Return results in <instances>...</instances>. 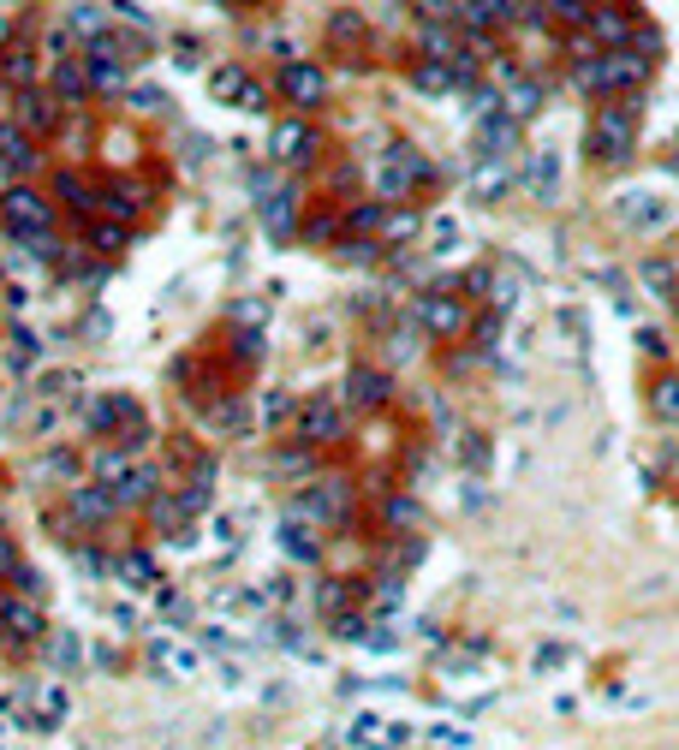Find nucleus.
<instances>
[{
	"label": "nucleus",
	"instance_id": "nucleus-37",
	"mask_svg": "<svg viewBox=\"0 0 679 750\" xmlns=\"http://www.w3.org/2000/svg\"><path fill=\"white\" fill-rule=\"evenodd\" d=\"M101 209H108L114 220H126V215H138V209H131V197H126V191H108V197H101Z\"/></svg>",
	"mask_w": 679,
	"mask_h": 750
},
{
	"label": "nucleus",
	"instance_id": "nucleus-32",
	"mask_svg": "<svg viewBox=\"0 0 679 750\" xmlns=\"http://www.w3.org/2000/svg\"><path fill=\"white\" fill-rule=\"evenodd\" d=\"M346 227H358V232H370V227H381V209L376 203H358V209L346 215Z\"/></svg>",
	"mask_w": 679,
	"mask_h": 750
},
{
	"label": "nucleus",
	"instance_id": "nucleus-28",
	"mask_svg": "<svg viewBox=\"0 0 679 750\" xmlns=\"http://www.w3.org/2000/svg\"><path fill=\"white\" fill-rule=\"evenodd\" d=\"M120 578H131V584H155L150 554H126V561H120Z\"/></svg>",
	"mask_w": 679,
	"mask_h": 750
},
{
	"label": "nucleus",
	"instance_id": "nucleus-34",
	"mask_svg": "<svg viewBox=\"0 0 679 750\" xmlns=\"http://www.w3.org/2000/svg\"><path fill=\"white\" fill-rule=\"evenodd\" d=\"M411 739H418L411 720H388V727H381V744H411Z\"/></svg>",
	"mask_w": 679,
	"mask_h": 750
},
{
	"label": "nucleus",
	"instance_id": "nucleus-11",
	"mask_svg": "<svg viewBox=\"0 0 679 750\" xmlns=\"http://www.w3.org/2000/svg\"><path fill=\"white\" fill-rule=\"evenodd\" d=\"M507 19H513V0H465L453 12V24H465V31H489V24H507Z\"/></svg>",
	"mask_w": 679,
	"mask_h": 750
},
{
	"label": "nucleus",
	"instance_id": "nucleus-14",
	"mask_svg": "<svg viewBox=\"0 0 679 750\" xmlns=\"http://www.w3.org/2000/svg\"><path fill=\"white\" fill-rule=\"evenodd\" d=\"M590 36L596 42H608V48H619V42L632 36V12H619V7H602V12H590Z\"/></svg>",
	"mask_w": 679,
	"mask_h": 750
},
{
	"label": "nucleus",
	"instance_id": "nucleus-29",
	"mask_svg": "<svg viewBox=\"0 0 679 750\" xmlns=\"http://www.w3.org/2000/svg\"><path fill=\"white\" fill-rule=\"evenodd\" d=\"M19 120H24V126H48V120H54V108H48L42 96H24V101H19Z\"/></svg>",
	"mask_w": 679,
	"mask_h": 750
},
{
	"label": "nucleus",
	"instance_id": "nucleus-20",
	"mask_svg": "<svg viewBox=\"0 0 679 750\" xmlns=\"http://www.w3.org/2000/svg\"><path fill=\"white\" fill-rule=\"evenodd\" d=\"M411 84H418L423 96H448V90H460V78H453V66H448V61L418 66V72H411Z\"/></svg>",
	"mask_w": 679,
	"mask_h": 750
},
{
	"label": "nucleus",
	"instance_id": "nucleus-40",
	"mask_svg": "<svg viewBox=\"0 0 679 750\" xmlns=\"http://www.w3.org/2000/svg\"><path fill=\"white\" fill-rule=\"evenodd\" d=\"M72 31L96 36V31H101V12H90V7H84V12H72Z\"/></svg>",
	"mask_w": 679,
	"mask_h": 750
},
{
	"label": "nucleus",
	"instance_id": "nucleus-24",
	"mask_svg": "<svg viewBox=\"0 0 679 750\" xmlns=\"http://www.w3.org/2000/svg\"><path fill=\"white\" fill-rule=\"evenodd\" d=\"M656 417H668V423H679V376H668V381H656Z\"/></svg>",
	"mask_w": 679,
	"mask_h": 750
},
{
	"label": "nucleus",
	"instance_id": "nucleus-30",
	"mask_svg": "<svg viewBox=\"0 0 679 750\" xmlns=\"http://www.w3.org/2000/svg\"><path fill=\"white\" fill-rule=\"evenodd\" d=\"M215 430H227V435H239V430H245V405H233V400H227V405H220V411H215Z\"/></svg>",
	"mask_w": 679,
	"mask_h": 750
},
{
	"label": "nucleus",
	"instance_id": "nucleus-19",
	"mask_svg": "<svg viewBox=\"0 0 679 750\" xmlns=\"http://www.w3.org/2000/svg\"><path fill=\"white\" fill-rule=\"evenodd\" d=\"M608 72H614L619 90H632V84L649 78V61H644V54H632V48H614V54H608Z\"/></svg>",
	"mask_w": 679,
	"mask_h": 750
},
{
	"label": "nucleus",
	"instance_id": "nucleus-1",
	"mask_svg": "<svg viewBox=\"0 0 679 750\" xmlns=\"http://www.w3.org/2000/svg\"><path fill=\"white\" fill-rule=\"evenodd\" d=\"M632 138H638V108L608 101V108L596 113V126H590V155H596L602 167H619V161L632 155Z\"/></svg>",
	"mask_w": 679,
	"mask_h": 750
},
{
	"label": "nucleus",
	"instance_id": "nucleus-23",
	"mask_svg": "<svg viewBox=\"0 0 679 750\" xmlns=\"http://www.w3.org/2000/svg\"><path fill=\"white\" fill-rule=\"evenodd\" d=\"M36 709L54 720V727H61L66 720V709H72V697H66V685H36Z\"/></svg>",
	"mask_w": 679,
	"mask_h": 750
},
{
	"label": "nucleus",
	"instance_id": "nucleus-26",
	"mask_svg": "<svg viewBox=\"0 0 679 750\" xmlns=\"http://www.w3.org/2000/svg\"><path fill=\"white\" fill-rule=\"evenodd\" d=\"M239 90H245L239 66H227V72H215V78H209V96H215V101H233V96H239Z\"/></svg>",
	"mask_w": 679,
	"mask_h": 750
},
{
	"label": "nucleus",
	"instance_id": "nucleus-44",
	"mask_svg": "<svg viewBox=\"0 0 679 750\" xmlns=\"http://www.w3.org/2000/svg\"><path fill=\"white\" fill-rule=\"evenodd\" d=\"M233 536H239V519H215V542H227V548H233Z\"/></svg>",
	"mask_w": 679,
	"mask_h": 750
},
{
	"label": "nucleus",
	"instance_id": "nucleus-41",
	"mask_svg": "<svg viewBox=\"0 0 679 750\" xmlns=\"http://www.w3.org/2000/svg\"><path fill=\"white\" fill-rule=\"evenodd\" d=\"M287 417V393H269V400H262V423H280Z\"/></svg>",
	"mask_w": 679,
	"mask_h": 750
},
{
	"label": "nucleus",
	"instance_id": "nucleus-6",
	"mask_svg": "<svg viewBox=\"0 0 679 750\" xmlns=\"http://www.w3.org/2000/svg\"><path fill=\"white\" fill-rule=\"evenodd\" d=\"M0 626H7L19 643L42 638V608H36V596H12V601H0Z\"/></svg>",
	"mask_w": 679,
	"mask_h": 750
},
{
	"label": "nucleus",
	"instance_id": "nucleus-47",
	"mask_svg": "<svg viewBox=\"0 0 679 750\" xmlns=\"http://www.w3.org/2000/svg\"><path fill=\"white\" fill-rule=\"evenodd\" d=\"M7 167H12V161H0V191H7Z\"/></svg>",
	"mask_w": 679,
	"mask_h": 750
},
{
	"label": "nucleus",
	"instance_id": "nucleus-7",
	"mask_svg": "<svg viewBox=\"0 0 679 750\" xmlns=\"http://www.w3.org/2000/svg\"><path fill=\"white\" fill-rule=\"evenodd\" d=\"M554 185H560V155H554V150H537V155L525 161V191H530L537 203H549Z\"/></svg>",
	"mask_w": 679,
	"mask_h": 750
},
{
	"label": "nucleus",
	"instance_id": "nucleus-43",
	"mask_svg": "<svg viewBox=\"0 0 679 750\" xmlns=\"http://www.w3.org/2000/svg\"><path fill=\"white\" fill-rule=\"evenodd\" d=\"M411 346H418V340H406V334H394V340H388V363H406V358H411Z\"/></svg>",
	"mask_w": 679,
	"mask_h": 750
},
{
	"label": "nucleus",
	"instance_id": "nucleus-31",
	"mask_svg": "<svg viewBox=\"0 0 679 750\" xmlns=\"http://www.w3.org/2000/svg\"><path fill=\"white\" fill-rule=\"evenodd\" d=\"M644 286H656V292H673V269H668V262H644Z\"/></svg>",
	"mask_w": 679,
	"mask_h": 750
},
{
	"label": "nucleus",
	"instance_id": "nucleus-5",
	"mask_svg": "<svg viewBox=\"0 0 679 750\" xmlns=\"http://www.w3.org/2000/svg\"><path fill=\"white\" fill-rule=\"evenodd\" d=\"M150 655H155V673H173V680H197V673H203V655L191 650V643H168V638H155V643H150Z\"/></svg>",
	"mask_w": 679,
	"mask_h": 750
},
{
	"label": "nucleus",
	"instance_id": "nucleus-21",
	"mask_svg": "<svg viewBox=\"0 0 679 750\" xmlns=\"http://www.w3.org/2000/svg\"><path fill=\"white\" fill-rule=\"evenodd\" d=\"M299 512H304V519H316V524H328L334 512H340V489H304Z\"/></svg>",
	"mask_w": 679,
	"mask_h": 750
},
{
	"label": "nucleus",
	"instance_id": "nucleus-46",
	"mask_svg": "<svg viewBox=\"0 0 679 750\" xmlns=\"http://www.w3.org/2000/svg\"><path fill=\"white\" fill-rule=\"evenodd\" d=\"M96 239H101V250H120V244H126V232H120V227H101Z\"/></svg>",
	"mask_w": 679,
	"mask_h": 750
},
{
	"label": "nucleus",
	"instance_id": "nucleus-33",
	"mask_svg": "<svg viewBox=\"0 0 679 750\" xmlns=\"http://www.w3.org/2000/svg\"><path fill=\"white\" fill-rule=\"evenodd\" d=\"M388 519H394V524H418L423 512H418V500H406V494H400V500H388Z\"/></svg>",
	"mask_w": 679,
	"mask_h": 750
},
{
	"label": "nucleus",
	"instance_id": "nucleus-45",
	"mask_svg": "<svg viewBox=\"0 0 679 750\" xmlns=\"http://www.w3.org/2000/svg\"><path fill=\"white\" fill-rule=\"evenodd\" d=\"M400 566H423V542H418V536H411L406 548H400Z\"/></svg>",
	"mask_w": 679,
	"mask_h": 750
},
{
	"label": "nucleus",
	"instance_id": "nucleus-25",
	"mask_svg": "<svg viewBox=\"0 0 679 750\" xmlns=\"http://www.w3.org/2000/svg\"><path fill=\"white\" fill-rule=\"evenodd\" d=\"M340 739H346V744H370V739H381V715H370V709H364V715L352 720L346 732H340Z\"/></svg>",
	"mask_w": 679,
	"mask_h": 750
},
{
	"label": "nucleus",
	"instance_id": "nucleus-15",
	"mask_svg": "<svg viewBox=\"0 0 679 750\" xmlns=\"http://www.w3.org/2000/svg\"><path fill=\"white\" fill-rule=\"evenodd\" d=\"M388 400V376H376V370H352L346 376V400L340 405H381Z\"/></svg>",
	"mask_w": 679,
	"mask_h": 750
},
{
	"label": "nucleus",
	"instance_id": "nucleus-8",
	"mask_svg": "<svg viewBox=\"0 0 679 750\" xmlns=\"http://www.w3.org/2000/svg\"><path fill=\"white\" fill-rule=\"evenodd\" d=\"M114 507H120V500H114L108 482H96V489H72V519H78V524H101V519H114Z\"/></svg>",
	"mask_w": 679,
	"mask_h": 750
},
{
	"label": "nucleus",
	"instance_id": "nucleus-42",
	"mask_svg": "<svg viewBox=\"0 0 679 750\" xmlns=\"http://www.w3.org/2000/svg\"><path fill=\"white\" fill-rule=\"evenodd\" d=\"M12 572H19V548H12L7 536H0V578H12Z\"/></svg>",
	"mask_w": 679,
	"mask_h": 750
},
{
	"label": "nucleus",
	"instance_id": "nucleus-18",
	"mask_svg": "<svg viewBox=\"0 0 679 750\" xmlns=\"http://www.w3.org/2000/svg\"><path fill=\"white\" fill-rule=\"evenodd\" d=\"M280 536H287V554H292V561H316V554H322V542H316V531L304 524V512H292Z\"/></svg>",
	"mask_w": 679,
	"mask_h": 750
},
{
	"label": "nucleus",
	"instance_id": "nucleus-22",
	"mask_svg": "<svg viewBox=\"0 0 679 750\" xmlns=\"http://www.w3.org/2000/svg\"><path fill=\"white\" fill-rule=\"evenodd\" d=\"M310 150V131L299 126V120H292V126H280L274 131V161H299Z\"/></svg>",
	"mask_w": 679,
	"mask_h": 750
},
{
	"label": "nucleus",
	"instance_id": "nucleus-36",
	"mask_svg": "<svg viewBox=\"0 0 679 750\" xmlns=\"http://www.w3.org/2000/svg\"><path fill=\"white\" fill-rule=\"evenodd\" d=\"M262 215H269V227H287V220H292V191H280V197H274Z\"/></svg>",
	"mask_w": 679,
	"mask_h": 750
},
{
	"label": "nucleus",
	"instance_id": "nucleus-17",
	"mask_svg": "<svg viewBox=\"0 0 679 750\" xmlns=\"http://www.w3.org/2000/svg\"><path fill=\"white\" fill-rule=\"evenodd\" d=\"M519 298H525V274H519V269H500V274H489V304H495V316L519 311Z\"/></svg>",
	"mask_w": 679,
	"mask_h": 750
},
{
	"label": "nucleus",
	"instance_id": "nucleus-10",
	"mask_svg": "<svg viewBox=\"0 0 679 750\" xmlns=\"http://www.w3.org/2000/svg\"><path fill=\"white\" fill-rule=\"evenodd\" d=\"M418 311V322L430 334H460L465 328V304H453V298H423V304H411Z\"/></svg>",
	"mask_w": 679,
	"mask_h": 750
},
{
	"label": "nucleus",
	"instance_id": "nucleus-35",
	"mask_svg": "<svg viewBox=\"0 0 679 750\" xmlns=\"http://www.w3.org/2000/svg\"><path fill=\"white\" fill-rule=\"evenodd\" d=\"M549 7H554L567 24H584V19H590V0H549Z\"/></svg>",
	"mask_w": 679,
	"mask_h": 750
},
{
	"label": "nucleus",
	"instance_id": "nucleus-13",
	"mask_svg": "<svg viewBox=\"0 0 679 750\" xmlns=\"http://www.w3.org/2000/svg\"><path fill=\"white\" fill-rule=\"evenodd\" d=\"M507 185H513V167H507L500 155H483V167L471 173V191H477V203H495Z\"/></svg>",
	"mask_w": 679,
	"mask_h": 750
},
{
	"label": "nucleus",
	"instance_id": "nucleus-39",
	"mask_svg": "<svg viewBox=\"0 0 679 750\" xmlns=\"http://www.w3.org/2000/svg\"><path fill=\"white\" fill-rule=\"evenodd\" d=\"M54 661H61V667H78V661H84V643H54Z\"/></svg>",
	"mask_w": 679,
	"mask_h": 750
},
{
	"label": "nucleus",
	"instance_id": "nucleus-3",
	"mask_svg": "<svg viewBox=\"0 0 679 750\" xmlns=\"http://www.w3.org/2000/svg\"><path fill=\"white\" fill-rule=\"evenodd\" d=\"M477 150L483 155H500L507 161L513 150H519V113H483V126H477Z\"/></svg>",
	"mask_w": 679,
	"mask_h": 750
},
{
	"label": "nucleus",
	"instance_id": "nucleus-12",
	"mask_svg": "<svg viewBox=\"0 0 679 750\" xmlns=\"http://www.w3.org/2000/svg\"><path fill=\"white\" fill-rule=\"evenodd\" d=\"M299 430H304L310 441H334V435H340V405H334V400H310V405L299 411Z\"/></svg>",
	"mask_w": 679,
	"mask_h": 750
},
{
	"label": "nucleus",
	"instance_id": "nucleus-9",
	"mask_svg": "<svg viewBox=\"0 0 679 750\" xmlns=\"http://www.w3.org/2000/svg\"><path fill=\"white\" fill-rule=\"evenodd\" d=\"M280 90L299 101V108H316V101H322V72L304 66V61H292L287 72H280Z\"/></svg>",
	"mask_w": 679,
	"mask_h": 750
},
{
	"label": "nucleus",
	"instance_id": "nucleus-2",
	"mask_svg": "<svg viewBox=\"0 0 679 750\" xmlns=\"http://www.w3.org/2000/svg\"><path fill=\"white\" fill-rule=\"evenodd\" d=\"M48 203L31 197V191H7V227L19 232V239H36V232H48Z\"/></svg>",
	"mask_w": 679,
	"mask_h": 750
},
{
	"label": "nucleus",
	"instance_id": "nucleus-27",
	"mask_svg": "<svg viewBox=\"0 0 679 750\" xmlns=\"http://www.w3.org/2000/svg\"><path fill=\"white\" fill-rule=\"evenodd\" d=\"M423 739H430V744H471V739H477V732H465V727H453V720H435V727H430V732H423Z\"/></svg>",
	"mask_w": 679,
	"mask_h": 750
},
{
	"label": "nucleus",
	"instance_id": "nucleus-38",
	"mask_svg": "<svg viewBox=\"0 0 679 750\" xmlns=\"http://www.w3.org/2000/svg\"><path fill=\"white\" fill-rule=\"evenodd\" d=\"M453 244H460V227H453V220H435V250H441V257H448Z\"/></svg>",
	"mask_w": 679,
	"mask_h": 750
},
{
	"label": "nucleus",
	"instance_id": "nucleus-16",
	"mask_svg": "<svg viewBox=\"0 0 679 750\" xmlns=\"http://www.w3.org/2000/svg\"><path fill=\"white\" fill-rule=\"evenodd\" d=\"M500 90H507V108L519 113V120H537V113H542V84H530V78H519V72H513Z\"/></svg>",
	"mask_w": 679,
	"mask_h": 750
},
{
	"label": "nucleus",
	"instance_id": "nucleus-4",
	"mask_svg": "<svg viewBox=\"0 0 679 750\" xmlns=\"http://www.w3.org/2000/svg\"><path fill=\"white\" fill-rule=\"evenodd\" d=\"M614 215L626 220V227H661V220H668V203H661L656 191H619Z\"/></svg>",
	"mask_w": 679,
	"mask_h": 750
}]
</instances>
